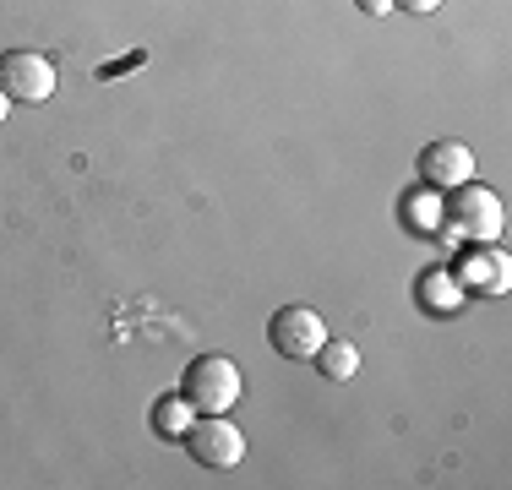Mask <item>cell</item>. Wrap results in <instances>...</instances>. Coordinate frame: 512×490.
Instances as JSON below:
<instances>
[{"mask_svg": "<svg viewBox=\"0 0 512 490\" xmlns=\"http://www.w3.org/2000/svg\"><path fill=\"white\" fill-rule=\"evenodd\" d=\"M240 392H246V376L229 354H197L180 376V398L197 414H229L240 403Z\"/></svg>", "mask_w": 512, "mask_h": 490, "instance_id": "6da1fadb", "label": "cell"}, {"mask_svg": "<svg viewBox=\"0 0 512 490\" xmlns=\"http://www.w3.org/2000/svg\"><path fill=\"white\" fill-rule=\"evenodd\" d=\"M442 218H447L442 229H453V235L474 240V245H496V240H502V229H507L502 196H496L491 186H480V180L453 186V202L442 207Z\"/></svg>", "mask_w": 512, "mask_h": 490, "instance_id": "7a4b0ae2", "label": "cell"}, {"mask_svg": "<svg viewBox=\"0 0 512 490\" xmlns=\"http://www.w3.org/2000/svg\"><path fill=\"white\" fill-rule=\"evenodd\" d=\"M180 441L191 447V458H197L202 469H235V463L246 458V436H240V425H229L224 414H197Z\"/></svg>", "mask_w": 512, "mask_h": 490, "instance_id": "3957f363", "label": "cell"}, {"mask_svg": "<svg viewBox=\"0 0 512 490\" xmlns=\"http://www.w3.org/2000/svg\"><path fill=\"white\" fill-rule=\"evenodd\" d=\"M0 93L11 104H44L55 93V66L39 49H6L0 55Z\"/></svg>", "mask_w": 512, "mask_h": 490, "instance_id": "277c9868", "label": "cell"}, {"mask_svg": "<svg viewBox=\"0 0 512 490\" xmlns=\"http://www.w3.org/2000/svg\"><path fill=\"white\" fill-rule=\"evenodd\" d=\"M267 343H273L284 360H311L327 343V322L311 305H284V311H273V322H267Z\"/></svg>", "mask_w": 512, "mask_h": 490, "instance_id": "5b68a950", "label": "cell"}, {"mask_svg": "<svg viewBox=\"0 0 512 490\" xmlns=\"http://www.w3.org/2000/svg\"><path fill=\"white\" fill-rule=\"evenodd\" d=\"M453 278L463 294H507L512 289V262L507 251H496V245H469V251L453 262Z\"/></svg>", "mask_w": 512, "mask_h": 490, "instance_id": "8992f818", "label": "cell"}, {"mask_svg": "<svg viewBox=\"0 0 512 490\" xmlns=\"http://www.w3.org/2000/svg\"><path fill=\"white\" fill-rule=\"evenodd\" d=\"M463 180H474V153H469V142L442 137V142H431V147L420 153V186H425V191H453V186H463Z\"/></svg>", "mask_w": 512, "mask_h": 490, "instance_id": "52a82bcc", "label": "cell"}, {"mask_svg": "<svg viewBox=\"0 0 512 490\" xmlns=\"http://www.w3.org/2000/svg\"><path fill=\"white\" fill-rule=\"evenodd\" d=\"M420 305H425L431 316H453V311H463L458 278H453V273H436V267H431V273L420 278Z\"/></svg>", "mask_w": 512, "mask_h": 490, "instance_id": "ba28073f", "label": "cell"}, {"mask_svg": "<svg viewBox=\"0 0 512 490\" xmlns=\"http://www.w3.org/2000/svg\"><path fill=\"white\" fill-rule=\"evenodd\" d=\"M191 420H197V409H191L180 392H164V398L153 403V431L164 436V441H180V436L191 431Z\"/></svg>", "mask_w": 512, "mask_h": 490, "instance_id": "9c48e42d", "label": "cell"}, {"mask_svg": "<svg viewBox=\"0 0 512 490\" xmlns=\"http://www.w3.org/2000/svg\"><path fill=\"white\" fill-rule=\"evenodd\" d=\"M311 360H316V371H322L327 382H349V376L360 371V349H355V343H333V338H327Z\"/></svg>", "mask_w": 512, "mask_h": 490, "instance_id": "30bf717a", "label": "cell"}, {"mask_svg": "<svg viewBox=\"0 0 512 490\" xmlns=\"http://www.w3.org/2000/svg\"><path fill=\"white\" fill-rule=\"evenodd\" d=\"M409 229L414 235H436V229H442V202H431V196H409Z\"/></svg>", "mask_w": 512, "mask_h": 490, "instance_id": "8fae6325", "label": "cell"}, {"mask_svg": "<svg viewBox=\"0 0 512 490\" xmlns=\"http://www.w3.org/2000/svg\"><path fill=\"white\" fill-rule=\"evenodd\" d=\"M398 11H409V17H425V11H436L442 0H393Z\"/></svg>", "mask_w": 512, "mask_h": 490, "instance_id": "7c38bea8", "label": "cell"}, {"mask_svg": "<svg viewBox=\"0 0 512 490\" xmlns=\"http://www.w3.org/2000/svg\"><path fill=\"white\" fill-rule=\"evenodd\" d=\"M360 11H365V17H387V11H393V0H360Z\"/></svg>", "mask_w": 512, "mask_h": 490, "instance_id": "4fadbf2b", "label": "cell"}, {"mask_svg": "<svg viewBox=\"0 0 512 490\" xmlns=\"http://www.w3.org/2000/svg\"><path fill=\"white\" fill-rule=\"evenodd\" d=\"M6 115H11V98H6V93H0V126H6Z\"/></svg>", "mask_w": 512, "mask_h": 490, "instance_id": "5bb4252c", "label": "cell"}]
</instances>
